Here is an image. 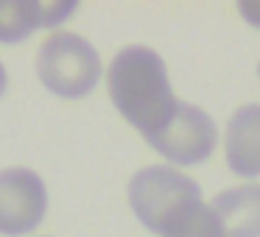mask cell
I'll return each mask as SVG.
<instances>
[{
    "mask_svg": "<svg viewBox=\"0 0 260 237\" xmlns=\"http://www.w3.org/2000/svg\"><path fill=\"white\" fill-rule=\"evenodd\" d=\"M135 218L157 237H221L213 207L204 204L202 187L171 165H148L126 187Z\"/></svg>",
    "mask_w": 260,
    "mask_h": 237,
    "instance_id": "6da1fadb",
    "label": "cell"
},
{
    "mask_svg": "<svg viewBox=\"0 0 260 237\" xmlns=\"http://www.w3.org/2000/svg\"><path fill=\"white\" fill-rule=\"evenodd\" d=\"M107 90L120 117L135 126L143 140L157 137L179 109L168 67L148 45H126L115 53L107 70Z\"/></svg>",
    "mask_w": 260,
    "mask_h": 237,
    "instance_id": "7a4b0ae2",
    "label": "cell"
},
{
    "mask_svg": "<svg viewBox=\"0 0 260 237\" xmlns=\"http://www.w3.org/2000/svg\"><path fill=\"white\" fill-rule=\"evenodd\" d=\"M101 56L92 42L73 31H56L42 40L37 51V75L56 98L76 101L90 95L101 81Z\"/></svg>",
    "mask_w": 260,
    "mask_h": 237,
    "instance_id": "3957f363",
    "label": "cell"
},
{
    "mask_svg": "<svg viewBox=\"0 0 260 237\" xmlns=\"http://www.w3.org/2000/svg\"><path fill=\"white\" fill-rule=\"evenodd\" d=\"M146 142L159 156L168 159L171 168H187V165H202L213 156L218 129H215V120L202 106L179 101L174 120Z\"/></svg>",
    "mask_w": 260,
    "mask_h": 237,
    "instance_id": "277c9868",
    "label": "cell"
},
{
    "mask_svg": "<svg viewBox=\"0 0 260 237\" xmlns=\"http://www.w3.org/2000/svg\"><path fill=\"white\" fill-rule=\"evenodd\" d=\"M48 190L45 181L31 168L0 170V234L23 237L31 234L45 220Z\"/></svg>",
    "mask_w": 260,
    "mask_h": 237,
    "instance_id": "5b68a950",
    "label": "cell"
},
{
    "mask_svg": "<svg viewBox=\"0 0 260 237\" xmlns=\"http://www.w3.org/2000/svg\"><path fill=\"white\" fill-rule=\"evenodd\" d=\"M76 3H45V0H0V42L14 45L37 28H56L76 12Z\"/></svg>",
    "mask_w": 260,
    "mask_h": 237,
    "instance_id": "8992f818",
    "label": "cell"
},
{
    "mask_svg": "<svg viewBox=\"0 0 260 237\" xmlns=\"http://www.w3.org/2000/svg\"><path fill=\"white\" fill-rule=\"evenodd\" d=\"M224 151L238 179H260V103H246L230 114Z\"/></svg>",
    "mask_w": 260,
    "mask_h": 237,
    "instance_id": "52a82bcc",
    "label": "cell"
},
{
    "mask_svg": "<svg viewBox=\"0 0 260 237\" xmlns=\"http://www.w3.org/2000/svg\"><path fill=\"white\" fill-rule=\"evenodd\" d=\"M210 207L218 218L221 237H260V184L246 181L230 187Z\"/></svg>",
    "mask_w": 260,
    "mask_h": 237,
    "instance_id": "ba28073f",
    "label": "cell"
},
{
    "mask_svg": "<svg viewBox=\"0 0 260 237\" xmlns=\"http://www.w3.org/2000/svg\"><path fill=\"white\" fill-rule=\"evenodd\" d=\"M238 14H241L252 28H260V0H241V3H238Z\"/></svg>",
    "mask_w": 260,
    "mask_h": 237,
    "instance_id": "9c48e42d",
    "label": "cell"
},
{
    "mask_svg": "<svg viewBox=\"0 0 260 237\" xmlns=\"http://www.w3.org/2000/svg\"><path fill=\"white\" fill-rule=\"evenodd\" d=\"M6 87H9V75H6V67H3V62H0V95L6 92Z\"/></svg>",
    "mask_w": 260,
    "mask_h": 237,
    "instance_id": "30bf717a",
    "label": "cell"
},
{
    "mask_svg": "<svg viewBox=\"0 0 260 237\" xmlns=\"http://www.w3.org/2000/svg\"><path fill=\"white\" fill-rule=\"evenodd\" d=\"M257 78H260V64H257Z\"/></svg>",
    "mask_w": 260,
    "mask_h": 237,
    "instance_id": "8fae6325",
    "label": "cell"
}]
</instances>
